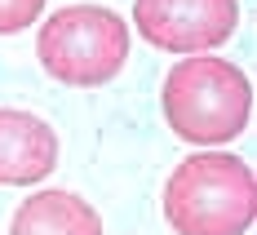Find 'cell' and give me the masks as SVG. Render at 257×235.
Masks as SVG:
<instances>
[{
    "instance_id": "5b68a950",
    "label": "cell",
    "mask_w": 257,
    "mask_h": 235,
    "mask_svg": "<svg viewBox=\"0 0 257 235\" xmlns=\"http://www.w3.org/2000/svg\"><path fill=\"white\" fill-rule=\"evenodd\" d=\"M58 169V133L49 120L0 106V186H36Z\"/></svg>"
},
{
    "instance_id": "8992f818",
    "label": "cell",
    "mask_w": 257,
    "mask_h": 235,
    "mask_svg": "<svg viewBox=\"0 0 257 235\" xmlns=\"http://www.w3.org/2000/svg\"><path fill=\"white\" fill-rule=\"evenodd\" d=\"M9 235H102V217L76 191H36L18 204Z\"/></svg>"
},
{
    "instance_id": "3957f363",
    "label": "cell",
    "mask_w": 257,
    "mask_h": 235,
    "mask_svg": "<svg viewBox=\"0 0 257 235\" xmlns=\"http://www.w3.org/2000/svg\"><path fill=\"white\" fill-rule=\"evenodd\" d=\"M36 58L45 76L71 89H98L124 71L128 23L106 5H67L40 23Z\"/></svg>"
},
{
    "instance_id": "7a4b0ae2",
    "label": "cell",
    "mask_w": 257,
    "mask_h": 235,
    "mask_svg": "<svg viewBox=\"0 0 257 235\" xmlns=\"http://www.w3.org/2000/svg\"><path fill=\"white\" fill-rule=\"evenodd\" d=\"M257 178L239 156L195 151L164 182V222L178 235H248Z\"/></svg>"
},
{
    "instance_id": "277c9868",
    "label": "cell",
    "mask_w": 257,
    "mask_h": 235,
    "mask_svg": "<svg viewBox=\"0 0 257 235\" xmlns=\"http://www.w3.org/2000/svg\"><path fill=\"white\" fill-rule=\"evenodd\" d=\"M138 36L164 53H208L239 27V0H133Z\"/></svg>"
},
{
    "instance_id": "6da1fadb",
    "label": "cell",
    "mask_w": 257,
    "mask_h": 235,
    "mask_svg": "<svg viewBox=\"0 0 257 235\" xmlns=\"http://www.w3.org/2000/svg\"><path fill=\"white\" fill-rule=\"evenodd\" d=\"M164 125L191 147H222L248 129L253 84L226 58H178L160 89Z\"/></svg>"
},
{
    "instance_id": "52a82bcc",
    "label": "cell",
    "mask_w": 257,
    "mask_h": 235,
    "mask_svg": "<svg viewBox=\"0 0 257 235\" xmlns=\"http://www.w3.org/2000/svg\"><path fill=\"white\" fill-rule=\"evenodd\" d=\"M45 14V0H0V36H14Z\"/></svg>"
}]
</instances>
